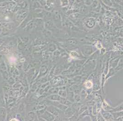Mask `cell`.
Here are the masks:
<instances>
[{"label": "cell", "instance_id": "52a82bcc", "mask_svg": "<svg viewBox=\"0 0 123 121\" xmlns=\"http://www.w3.org/2000/svg\"><path fill=\"white\" fill-rule=\"evenodd\" d=\"M11 121H18V119H12V120H11Z\"/></svg>", "mask_w": 123, "mask_h": 121}, {"label": "cell", "instance_id": "7a4b0ae2", "mask_svg": "<svg viewBox=\"0 0 123 121\" xmlns=\"http://www.w3.org/2000/svg\"><path fill=\"white\" fill-rule=\"evenodd\" d=\"M102 107H103V110H104V111H111L114 108V107H112L111 106H109V104L106 101H104L103 102Z\"/></svg>", "mask_w": 123, "mask_h": 121}, {"label": "cell", "instance_id": "6da1fadb", "mask_svg": "<svg viewBox=\"0 0 123 121\" xmlns=\"http://www.w3.org/2000/svg\"><path fill=\"white\" fill-rule=\"evenodd\" d=\"M101 114L105 120H114V117L112 113H111L110 111H104V110H101Z\"/></svg>", "mask_w": 123, "mask_h": 121}, {"label": "cell", "instance_id": "277c9868", "mask_svg": "<svg viewBox=\"0 0 123 121\" xmlns=\"http://www.w3.org/2000/svg\"><path fill=\"white\" fill-rule=\"evenodd\" d=\"M84 85L87 89H90L93 87V83L91 81L87 80L84 83Z\"/></svg>", "mask_w": 123, "mask_h": 121}, {"label": "cell", "instance_id": "5b68a950", "mask_svg": "<svg viewBox=\"0 0 123 121\" xmlns=\"http://www.w3.org/2000/svg\"><path fill=\"white\" fill-rule=\"evenodd\" d=\"M123 111V103L120 105L119 106L117 107L114 108L113 110L110 111V112H117V111Z\"/></svg>", "mask_w": 123, "mask_h": 121}, {"label": "cell", "instance_id": "3957f363", "mask_svg": "<svg viewBox=\"0 0 123 121\" xmlns=\"http://www.w3.org/2000/svg\"><path fill=\"white\" fill-rule=\"evenodd\" d=\"M114 119H117L119 117L123 116V111L111 112Z\"/></svg>", "mask_w": 123, "mask_h": 121}, {"label": "cell", "instance_id": "8992f818", "mask_svg": "<svg viewBox=\"0 0 123 121\" xmlns=\"http://www.w3.org/2000/svg\"><path fill=\"white\" fill-rule=\"evenodd\" d=\"M80 97L82 100H83V99H85L86 96H87V93L86 92L85 90H82L81 92H80Z\"/></svg>", "mask_w": 123, "mask_h": 121}]
</instances>
